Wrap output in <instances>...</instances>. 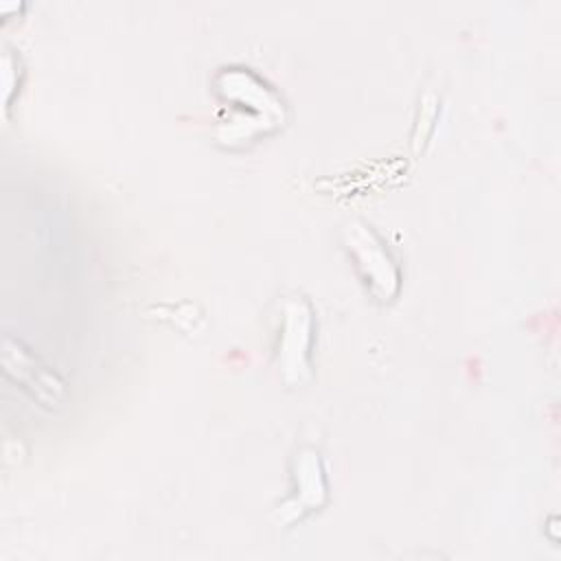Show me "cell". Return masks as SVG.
<instances>
[{"instance_id":"6da1fadb","label":"cell","mask_w":561,"mask_h":561,"mask_svg":"<svg viewBox=\"0 0 561 561\" xmlns=\"http://www.w3.org/2000/svg\"><path fill=\"white\" fill-rule=\"evenodd\" d=\"M4 373L13 375L15 381L22 383V388H28L39 401L53 405L59 397H61V381L46 370V366H42L37 362V357H33L26 348L20 346V342L11 344V340H4Z\"/></svg>"}]
</instances>
